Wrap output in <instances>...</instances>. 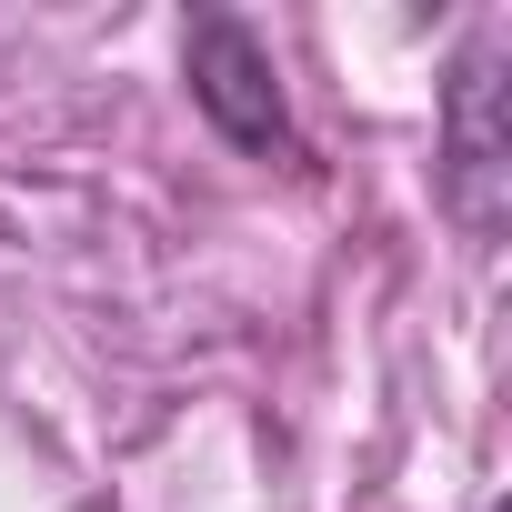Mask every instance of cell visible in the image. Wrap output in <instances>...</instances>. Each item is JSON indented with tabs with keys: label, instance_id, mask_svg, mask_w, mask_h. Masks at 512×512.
Instances as JSON below:
<instances>
[{
	"label": "cell",
	"instance_id": "cell-1",
	"mask_svg": "<svg viewBox=\"0 0 512 512\" xmlns=\"http://www.w3.org/2000/svg\"><path fill=\"white\" fill-rule=\"evenodd\" d=\"M442 201L472 241L512 221V81H502V31H472L442 81Z\"/></svg>",
	"mask_w": 512,
	"mask_h": 512
},
{
	"label": "cell",
	"instance_id": "cell-2",
	"mask_svg": "<svg viewBox=\"0 0 512 512\" xmlns=\"http://www.w3.org/2000/svg\"><path fill=\"white\" fill-rule=\"evenodd\" d=\"M181 71H191V101L201 121L231 141V151H292V101H282V61L272 41L231 21V11H201L191 41H181Z\"/></svg>",
	"mask_w": 512,
	"mask_h": 512
}]
</instances>
